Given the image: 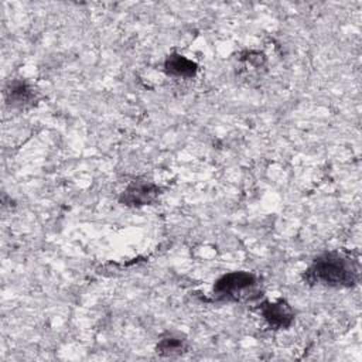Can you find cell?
Returning <instances> with one entry per match:
<instances>
[{"mask_svg": "<svg viewBox=\"0 0 362 362\" xmlns=\"http://www.w3.org/2000/svg\"><path fill=\"white\" fill-rule=\"evenodd\" d=\"M256 279L250 273L233 272L221 277L214 287V293L218 298L223 300H240L255 293Z\"/></svg>", "mask_w": 362, "mask_h": 362, "instance_id": "2", "label": "cell"}, {"mask_svg": "<svg viewBox=\"0 0 362 362\" xmlns=\"http://www.w3.org/2000/svg\"><path fill=\"white\" fill-rule=\"evenodd\" d=\"M165 71L168 75L178 76V78H191L197 72L195 62L187 59L182 55L173 54L165 61Z\"/></svg>", "mask_w": 362, "mask_h": 362, "instance_id": "5", "label": "cell"}, {"mask_svg": "<svg viewBox=\"0 0 362 362\" xmlns=\"http://www.w3.org/2000/svg\"><path fill=\"white\" fill-rule=\"evenodd\" d=\"M6 95L7 100L14 106H24L27 103H31V100L34 99L33 89L23 81H16L10 83Z\"/></svg>", "mask_w": 362, "mask_h": 362, "instance_id": "6", "label": "cell"}, {"mask_svg": "<svg viewBox=\"0 0 362 362\" xmlns=\"http://www.w3.org/2000/svg\"><path fill=\"white\" fill-rule=\"evenodd\" d=\"M185 349V344L180 337H167L163 338L158 345H157V352H160L161 355L165 356H173V355H178Z\"/></svg>", "mask_w": 362, "mask_h": 362, "instance_id": "7", "label": "cell"}, {"mask_svg": "<svg viewBox=\"0 0 362 362\" xmlns=\"http://www.w3.org/2000/svg\"><path fill=\"white\" fill-rule=\"evenodd\" d=\"M310 283L331 287H344L354 284L356 269L352 260L337 253H328L318 257L305 273Z\"/></svg>", "mask_w": 362, "mask_h": 362, "instance_id": "1", "label": "cell"}, {"mask_svg": "<svg viewBox=\"0 0 362 362\" xmlns=\"http://www.w3.org/2000/svg\"><path fill=\"white\" fill-rule=\"evenodd\" d=\"M158 194L160 189L157 185L146 181H136L124 189L120 201L124 202L126 205L140 206L153 202Z\"/></svg>", "mask_w": 362, "mask_h": 362, "instance_id": "3", "label": "cell"}, {"mask_svg": "<svg viewBox=\"0 0 362 362\" xmlns=\"http://www.w3.org/2000/svg\"><path fill=\"white\" fill-rule=\"evenodd\" d=\"M262 314L267 321V324L276 329L287 328L294 320V314L290 305L283 300L276 303H266L262 307Z\"/></svg>", "mask_w": 362, "mask_h": 362, "instance_id": "4", "label": "cell"}]
</instances>
